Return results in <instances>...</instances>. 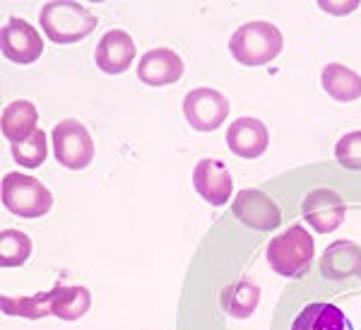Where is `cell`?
Segmentation results:
<instances>
[{
	"instance_id": "cell-1",
	"label": "cell",
	"mask_w": 361,
	"mask_h": 330,
	"mask_svg": "<svg viewBox=\"0 0 361 330\" xmlns=\"http://www.w3.org/2000/svg\"><path fill=\"white\" fill-rule=\"evenodd\" d=\"M282 32L275 25L255 20L236 29L229 42V51L241 66H265L282 54Z\"/></svg>"
},
{
	"instance_id": "cell-2",
	"label": "cell",
	"mask_w": 361,
	"mask_h": 330,
	"mask_svg": "<svg viewBox=\"0 0 361 330\" xmlns=\"http://www.w3.org/2000/svg\"><path fill=\"white\" fill-rule=\"evenodd\" d=\"M39 22L46 37L56 44H78L97 27V17L80 3H46Z\"/></svg>"
},
{
	"instance_id": "cell-3",
	"label": "cell",
	"mask_w": 361,
	"mask_h": 330,
	"mask_svg": "<svg viewBox=\"0 0 361 330\" xmlns=\"http://www.w3.org/2000/svg\"><path fill=\"white\" fill-rule=\"evenodd\" d=\"M313 236L301 227L294 224L284 234H277L267 244V263L272 265L277 275L282 277H299L308 270L313 260Z\"/></svg>"
},
{
	"instance_id": "cell-4",
	"label": "cell",
	"mask_w": 361,
	"mask_h": 330,
	"mask_svg": "<svg viewBox=\"0 0 361 330\" xmlns=\"http://www.w3.org/2000/svg\"><path fill=\"white\" fill-rule=\"evenodd\" d=\"M3 205L17 217L39 219L51 212L54 195L39 178L13 171L3 176Z\"/></svg>"
},
{
	"instance_id": "cell-5",
	"label": "cell",
	"mask_w": 361,
	"mask_h": 330,
	"mask_svg": "<svg viewBox=\"0 0 361 330\" xmlns=\"http://www.w3.org/2000/svg\"><path fill=\"white\" fill-rule=\"evenodd\" d=\"M54 157L66 169H87L94 159V140L80 121L66 118L54 128Z\"/></svg>"
},
{
	"instance_id": "cell-6",
	"label": "cell",
	"mask_w": 361,
	"mask_h": 330,
	"mask_svg": "<svg viewBox=\"0 0 361 330\" xmlns=\"http://www.w3.org/2000/svg\"><path fill=\"white\" fill-rule=\"evenodd\" d=\"M183 114L195 130L212 133V130H217L226 121V116H229V99L217 90L197 87V90L185 94Z\"/></svg>"
},
{
	"instance_id": "cell-7",
	"label": "cell",
	"mask_w": 361,
	"mask_h": 330,
	"mask_svg": "<svg viewBox=\"0 0 361 330\" xmlns=\"http://www.w3.org/2000/svg\"><path fill=\"white\" fill-rule=\"evenodd\" d=\"M0 46H3V56L17 66H29L44 54V42L39 32L20 17L5 22L3 34H0Z\"/></svg>"
},
{
	"instance_id": "cell-8",
	"label": "cell",
	"mask_w": 361,
	"mask_h": 330,
	"mask_svg": "<svg viewBox=\"0 0 361 330\" xmlns=\"http://www.w3.org/2000/svg\"><path fill=\"white\" fill-rule=\"evenodd\" d=\"M301 212H304V219L318 234H330L345 222L347 207L340 193H335L330 188H316L306 195Z\"/></svg>"
},
{
	"instance_id": "cell-9",
	"label": "cell",
	"mask_w": 361,
	"mask_h": 330,
	"mask_svg": "<svg viewBox=\"0 0 361 330\" xmlns=\"http://www.w3.org/2000/svg\"><path fill=\"white\" fill-rule=\"evenodd\" d=\"M231 212L236 215L238 222H243L246 227L258 231H272L282 222L279 207L265 193H260V190H241L234 198Z\"/></svg>"
},
{
	"instance_id": "cell-10",
	"label": "cell",
	"mask_w": 361,
	"mask_h": 330,
	"mask_svg": "<svg viewBox=\"0 0 361 330\" xmlns=\"http://www.w3.org/2000/svg\"><path fill=\"white\" fill-rule=\"evenodd\" d=\"M193 186L209 205H224L234 193V178L229 169L217 159H200L193 171Z\"/></svg>"
},
{
	"instance_id": "cell-11",
	"label": "cell",
	"mask_w": 361,
	"mask_h": 330,
	"mask_svg": "<svg viewBox=\"0 0 361 330\" xmlns=\"http://www.w3.org/2000/svg\"><path fill=\"white\" fill-rule=\"evenodd\" d=\"M135 42L123 29H111L102 37V42L97 46V66L102 73L106 75H121L130 68V63L135 61Z\"/></svg>"
},
{
	"instance_id": "cell-12",
	"label": "cell",
	"mask_w": 361,
	"mask_h": 330,
	"mask_svg": "<svg viewBox=\"0 0 361 330\" xmlns=\"http://www.w3.org/2000/svg\"><path fill=\"white\" fill-rule=\"evenodd\" d=\"M226 145H229V149L236 157L255 159L270 145V133H267L263 121L243 116V118H236L229 126V130H226Z\"/></svg>"
},
{
	"instance_id": "cell-13",
	"label": "cell",
	"mask_w": 361,
	"mask_h": 330,
	"mask_svg": "<svg viewBox=\"0 0 361 330\" xmlns=\"http://www.w3.org/2000/svg\"><path fill=\"white\" fill-rule=\"evenodd\" d=\"M183 75V61L171 49H152L147 51L137 63V78L142 85L164 87L173 85Z\"/></svg>"
},
{
	"instance_id": "cell-14",
	"label": "cell",
	"mask_w": 361,
	"mask_h": 330,
	"mask_svg": "<svg viewBox=\"0 0 361 330\" xmlns=\"http://www.w3.org/2000/svg\"><path fill=\"white\" fill-rule=\"evenodd\" d=\"M37 121H39L37 106L27 99H17L3 109V121H0V126H3V135L13 145H17V142H25L32 133L39 130Z\"/></svg>"
},
{
	"instance_id": "cell-15",
	"label": "cell",
	"mask_w": 361,
	"mask_h": 330,
	"mask_svg": "<svg viewBox=\"0 0 361 330\" xmlns=\"http://www.w3.org/2000/svg\"><path fill=\"white\" fill-rule=\"evenodd\" d=\"M292 330H354L345 311L335 304L316 302L308 304L299 316L294 318Z\"/></svg>"
},
{
	"instance_id": "cell-16",
	"label": "cell",
	"mask_w": 361,
	"mask_h": 330,
	"mask_svg": "<svg viewBox=\"0 0 361 330\" xmlns=\"http://www.w3.org/2000/svg\"><path fill=\"white\" fill-rule=\"evenodd\" d=\"M320 273L330 280H342L349 275L361 273V248L352 241H337L328 246L323 260H320Z\"/></svg>"
},
{
	"instance_id": "cell-17",
	"label": "cell",
	"mask_w": 361,
	"mask_h": 330,
	"mask_svg": "<svg viewBox=\"0 0 361 330\" xmlns=\"http://www.w3.org/2000/svg\"><path fill=\"white\" fill-rule=\"evenodd\" d=\"M49 306L51 316L63 318V321H80L92 306V294L85 287H66L58 285L49 292Z\"/></svg>"
},
{
	"instance_id": "cell-18",
	"label": "cell",
	"mask_w": 361,
	"mask_h": 330,
	"mask_svg": "<svg viewBox=\"0 0 361 330\" xmlns=\"http://www.w3.org/2000/svg\"><path fill=\"white\" fill-rule=\"evenodd\" d=\"M320 82L337 102H357L361 97V75L342 63H328L320 75Z\"/></svg>"
},
{
	"instance_id": "cell-19",
	"label": "cell",
	"mask_w": 361,
	"mask_h": 330,
	"mask_svg": "<svg viewBox=\"0 0 361 330\" xmlns=\"http://www.w3.org/2000/svg\"><path fill=\"white\" fill-rule=\"evenodd\" d=\"M260 302V289L248 280L234 282L222 292V306L229 316L248 318Z\"/></svg>"
},
{
	"instance_id": "cell-20",
	"label": "cell",
	"mask_w": 361,
	"mask_h": 330,
	"mask_svg": "<svg viewBox=\"0 0 361 330\" xmlns=\"http://www.w3.org/2000/svg\"><path fill=\"white\" fill-rule=\"evenodd\" d=\"M32 256V239L20 229L0 231V265L3 268H20Z\"/></svg>"
},
{
	"instance_id": "cell-21",
	"label": "cell",
	"mask_w": 361,
	"mask_h": 330,
	"mask_svg": "<svg viewBox=\"0 0 361 330\" xmlns=\"http://www.w3.org/2000/svg\"><path fill=\"white\" fill-rule=\"evenodd\" d=\"M46 154H49V140H46V133L37 130L27 138L25 142L13 145V157L20 166L25 169H37L46 161Z\"/></svg>"
},
{
	"instance_id": "cell-22",
	"label": "cell",
	"mask_w": 361,
	"mask_h": 330,
	"mask_svg": "<svg viewBox=\"0 0 361 330\" xmlns=\"http://www.w3.org/2000/svg\"><path fill=\"white\" fill-rule=\"evenodd\" d=\"M335 159L345 169L361 171V130L347 133L335 145Z\"/></svg>"
},
{
	"instance_id": "cell-23",
	"label": "cell",
	"mask_w": 361,
	"mask_h": 330,
	"mask_svg": "<svg viewBox=\"0 0 361 330\" xmlns=\"http://www.w3.org/2000/svg\"><path fill=\"white\" fill-rule=\"evenodd\" d=\"M320 8L323 10H328V13H333V15H345V13H352V10H357V0H349L347 5H333L330 0H325V3H320Z\"/></svg>"
}]
</instances>
